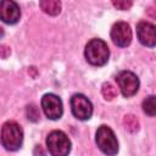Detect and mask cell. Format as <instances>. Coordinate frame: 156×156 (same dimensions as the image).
Listing matches in <instances>:
<instances>
[{"label": "cell", "instance_id": "6da1fadb", "mask_svg": "<svg viewBox=\"0 0 156 156\" xmlns=\"http://www.w3.org/2000/svg\"><path fill=\"white\" fill-rule=\"evenodd\" d=\"M84 56L91 66L100 67L107 63L110 57V49L106 41L99 38H94L87 43L84 49Z\"/></svg>", "mask_w": 156, "mask_h": 156}, {"label": "cell", "instance_id": "7a4b0ae2", "mask_svg": "<svg viewBox=\"0 0 156 156\" xmlns=\"http://www.w3.org/2000/svg\"><path fill=\"white\" fill-rule=\"evenodd\" d=\"M1 145L9 151H17L23 143V130L13 121H7L1 127Z\"/></svg>", "mask_w": 156, "mask_h": 156}, {"label": "cell", "instance_id": "3957f363", "mask_svg": "<svg viewBox=\"0 0 156 156\" xmlns=\"http://www.w3.org/2000/svg\"><path fill=\"white\" fill-rule=\"evenodd\" d=\"M46 147L51 156H68L72 143L65 132L52 130L46 136Z\"/></svg>", "mask_w": 156, "mask_h": 156}, {"label": "cell", "instance_id": "277c9868", "mask_svg": "<svg viewBox=\"0 0 156 156\" xmlns=\"http://www.w3.org/2000/svg\"><path fill=\"white\" fill-rule=\"evenodd\" d=\"M95 143L106 156H115L118 152V140L113 130L102 124L95 132Z\"/></svg>", "mask_w": 156, "mask_h": 156}, {"label": "cell", "instance_id": "5b68a950", "mask_svg": "<svg viewBox=\"0 0 156 156\" xmlns=\"http://www.w3.org/2000/svg\"><path fill=\"white\" fill-rule=\"evenodd\" d=\"M71 111L73 116L79 121H88L93 115V104L83 94H73L71 100Z\"/></svg>", "mask_w": 156, "mask_h": 156}, {"label": "cell", "instance_id": "8992f818", "mask_svg": "<svg viewBox=\"0 0 156 156\" xmlns=\"http://www.w3.org/2000/svg\"><path fill=\"white\" fill-rule=\"evenodd\" d=\"M116 82L124 98L134 96L138 93L139 87H140L138 76L130 71H121L116 76Z\"/></svg>", "mask_w": 156, "mask_h": 156}, {"label": "cell", "instance_id": "52a82bcc", "mask_svg": "<svg viewBox=\"0 0 156 156\" xmlns=\"http://www.w3.org/2000/svg\"><path fill=\"white\" fill-rule=\"evenodd\" d=\"M40 105H41V108H43L45 116L49 119L56 121L62 117V113H63L62 100L56 94H52V93L44 94L41 98Z\"/></svg>", "mask_w": 156, "mask_h": 156}, {"label": "cell", "instance_id": "ba28073f", "mask_svg": "<svg viewBox=\"0 0 156 156\" xmlns=\"http://www.w3.org/2000/svg\"><path fill=\"white\" fill-rule=\"evenodd\" d=\"M110 35L113 44L119 48H127L132 43V37H133L130 26L123 21H118L113 23V26L111 27Z\"/></svg>", "mask_w": 156, "mask_h": 156}, {"label": "cell", "instance_id": "9c48e42d", "mask_svg": "<svg viewBox=\"0 0 156 156\" xmlns=\"http://www.w3.org/2000/svg\"><path fill=\"white\" fill-rule=\"evenodd\" d=\"M136 37L141 45L146 48L156 46V26L147 22L141 21L136 24Z\"/></svg>", "mask_w": 156, "mask_h": 156}, {"label": "cell", "instance_id": "30bf717a", "mask_svg": "<svg viewBox=\"0 0 156 156\" xmlns=\"http://www.w3.org/2000/svg\"><path fill=\"white\" fill-rule=\"evenodd\" d=\"M0 18L6 24H16L21 18L18 4L12 0H2L0 5Z\"/></svg>", "mask_w": 156, "mask_h": 156}, {"label": "cell", "instance_id": "8fae6325", "mask_svg": "<svg viewBox=\"0 0 156 156\" xmlns=\"http://www.w3.org/2000/svg\"><path fill=\"white\" fill-rule=\"evenodd\" d=\"M39 6L45 13L50 16H56L61 12V2L57 0H41Z\"/></svg>", "mask_w": 156, "mask_h": 156}, {"label": "cell", "instance_id": "7c38bea8", "mask_svg": "<svg viewBox=\"0 0 156 156\" xmlns=\"http://www.w3.org/2000/svg\"><path fill=\"white\" fill-rule=\"evenodd\" d=\"M143 111L149 117H156V95L146 96L141 102Z\"/></svg>", "mask_w": 156, "mask_h": 156}, {"label": "cell", "instance_id": "4fadbf2b", "mask_svg": "<svg viewBox=\"0 0 156 156\" xmlns=\"http://www.w3.org/2000/svg\"><path fill=\"white\" fill-rule=\"evenodd\" d=\"M101 91H102V95H104V98L106 100H112L116 96V94H117L116 89L113 88V85L111 83H104Z\"/></svg>", "mask_w": 156, "mask_h": 156}, {"label": "cell", "instance_id": "5bb4252c", "mask_svg": "<svg viewBox=\"0 0 156 156\" xmlns=\"http://www.w3.org/2000/svg\"><path fill=\"white\" fill-rule=\"evenodd\" d=\"M112 4L118 10H128L132 6V1H113Z\"/></svg>", "mask_w": 156, "mask_h": 156}]
</instances>
